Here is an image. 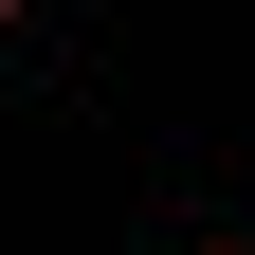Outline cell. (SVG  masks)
<instances>
[{
  "instance_id": "cell-1",
  "label": "cell",
  "mask_w": 255,
  "mask_h": 255,
  "mask_svg": "<svg viewBox=\"0 0 255 255\" xmlns=\"http://www.w3.org/2000/svg\"><path fill=\"white\" fill-rule=\"evenodd\" d=\"M201 255H255V237H201Z\"/></svg>"
},
{
  "instance_id": "cell-2",
  "label": "cell",
  "mask_w": 255,
  "mask_h": 255,
  "mask_svg": "<svg viewBox=\"0 0 255 255\" xmlns=\"http://www.w3.org/2000/svg\"><path fill=\"white\" fill-rule=\"evenodd\" d=\"M0 18H18V0H0Z\"/></svg>"
}]
</instances>
